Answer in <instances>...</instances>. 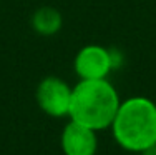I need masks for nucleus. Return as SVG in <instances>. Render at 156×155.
Returning <instances> with one entry per match:
<instances>
[{
    "instance_id": "1",
    "label": "nucleus",
    "mask_w": 156,
    "mask_h": 155,
    "mask_svg": "<svg viewBox=\"0 0 156 155\" xmlns=\"http://www.w3.org/2000/svg\"><path fill=\"white\" fill-rule=\"evenodd\" d=\"M120 103V95L108 79L80 80L72 88L68 117L95 132L105 130L111 127Z\"/></svg>"
},
{
    "instance_id": "2",
    "label": "nucleus",
    "mask_w": 156,
    "mask_h": 155,
    "mask_svg": "<svg viewBox=\"0 0 156 155\" xmlns=\"http://www.w3.org/2000/svg\"><path fill=\"white\" fill-rule=\"evenodd\" d=\"M110 128L121 149L141 153L156 143V103L148 97L126 98L120 103Z\"/></svg>"
},
{
    "instance_id": "3",
    "label": "nucleus",
    "mask_w": 156,
    "mask_h": 155,
    "mask_svg": "<svg viewBox=\"0 0 156 155\" xmlns=\"http://www.w3.org/2000/svg\"><path fill=\"white\" fill-rule=\"evenodd\" d=\"M116 68L113 49H106L98 43L83 45L73 58V70L80 80L108 79L111 70Z\"/></svg>"
},
{
    "instance_id": "4",
    "label": "nucleus",
    "mask_w": 156,
    "mask_h": 155,
    "mask_svg": "<svg viewBox=\"0 0 156 155\" xmlns=\"http://www.w3.org/2000/svg\"><path fill=\"white\" fill-rule=\"evenodd\" d=\"M72 88L60 77H45L40 80L35 92V98L43 113L53 119L68 115L72 102Z\"/></svg>"
},
{
    "instance_id": "5",
    "label": "nucleus",
    "mask_w": 156,
    "mask_h": 155,
    "mask_svg": "<svg viewBox=\"0 0 156 155\" xmlns=\"http://www.w3.org/2000/svg\"><path fill=\"white\" fill-rule=\"evenodd\" d=\"M60 145L65 155H95L98 138L93 128L70 120L62 132Z\"/></svg>"
},
{
    "instance_id": "6",
    "label": "nucleus",
    "mask_w": 156,
    "mask_h": 155,
    "mask_svg": "<svg viewBox=\"0 0 156 155\" xmlns=\"http://www.w3.org/2000/svg\"><path fill=\"white\" fill-rule=\"evenodd\" d=\"M30 25L33 32L42 37H53L62 30L63 17L60 10H57L51 5L38 7L30 17Z\"/></svg>"
},
{
    "instance_id": "7",
    "label": "nucleus",
    "mask_w": 156,
    "mask_h": 155,
    "mask_svg": "<svg viewBox=\"0 0 156 155\" xmlns=\"http://www.w3.org/2000/svg\"><path fill=\"white\" fill-rule=\"evenodd\" d=\"M141 155H156V143H153L151 147H148V149H144Z\"/></svg>"
}]
</instances>
